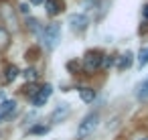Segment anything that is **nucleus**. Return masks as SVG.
<instances>
[{
	"label": "nucleus",
	"mask_w": 148,
	"mask_h": 140,
	"mask_svg": "<svg viewBox=\"0 0 148 140\" xmlns=\"http://www.w3.org/2000/svg\"><path fill=\"white\" fill-rule=\"evenodd\" d=\"M41 39H43V45H45L49 51L57 49V45H59V41H61V27H59L57 23L47 25V27L43 29V33H41Z\"/></svg>",
	"instance_id": "1"
},
{
	"label": "nucleus",
	"mask_w": 148,
	"mask_h": 140,
	"mask_svg": "<svg viewBox=\"0 0 148 140\" xmlns=\"http://www.w3.org/2000/svg\"><path fill=\"white\" fill-rule=\"evenodd\" d=\"M99 126V114L97 112H91V114H87L83 120H81V124H79V128H77V138L79 140H83V138H87L95 128Z\"/></svg>",
	"instance_id": "2"
},
{
	"label": "nucleus",
	"mask_w": 148,
	"mask_h": 140,
	"mask_svg": "<svg viewBox=\"0 0 148 140\" xmlns=\"http://www.w3.org/2000/svg\"><path fill=\"white\" fill-rule=\"evenodd\" d=\"M101 65H103V55H101V51L91 49V51L85 53V57H83V69H85V71L93 73V71H97Z\"/></svg>",
	"instance_id": "3"
},
{
	"label": "nucleus",
	"mask_w": 148,
	"mask_h": 140,
	"mask_svg": "<svg viewBox=\"0 0 148 140\" xmlns=\"http://www.w3.org/2000/svg\"><path fill=\"white\" fill-rule=\"evenodd\" d=\"M51 91H53V87L47 83V85H43V87H39L33 95H31V102H33V106H37V108H41V106H45V102H47V97L51 95Z\"/></svg>",
	"instance_id": "4"
},
{
	"label": "nucleus",
	"mask_w": 148,
	"mask_h": 140,
	"mask_svg": "<svg viewBox=\"0 0 148 140\" xmlns=\"http://www.w3.org/2000/svg\"><path fill=\"white\" fill-rule=\"evenodd\" d=\"M87 25H89V21L85 14H69V27L75 33H83L87 29Z\"/></svg>",
	"instance_id": "5"
},
{
	"label": "nucleus",
	"mask_w": 148,
	"mask_h": 140,
	"mask_svg": "<svg viewBox=\"0 0 148 140\" xmlns=\"http://www.w3.org/2000/svg\"><path fill=\"white\" fill-rule=\"evenodd\" d=\"M45 6H47V14L49 16H57L63 12L65 4H63V0H45Z\"/></svg>",
	"instance_id": "6"
},
{
	"label": "nucleus",
	"mask_w": 148,
	"mask_h": 140,
	"mask_svg": "<svg viewBox=\"0 0 148 140\" xmlns=\"http://www.w3.org/2000/svg\"><path fill=\"white\" fill-rule=\"evenodd\" d=\"M14 110H16V102H12V100H2V104H0V122L6 120L8 116H12Z\"/></svg>",
	"instance_id": "7"
},
{
	"label": "nucleus",
	"mask_w": 148,
	"mask_h": 140,
	"mask_svg": "<svg viewBox=\"0 0 148 140\" xmlns=\"http://www.w3.org/2000/svg\"><path fill=\"white\" fill-rule=\"evenodd\" d=\"M69 116V104H59L55 110H53V114H51V122H61V120H65Z\"/></svg>",
	"instance_id": "8"
},
{
	"label": "nucleus",
	"mask_w": 148,
	"mask_h": 140,
	"mask_svg": "<svg viewBox=\"0 0 148 140\" xmlns=\"http://www.w3.org/2000/svg\"><path fill=\"white\" fill-rule=\"evenodd\" d=\"M21 71H18V67L16 65H6L4 67V75H2V79H4V83H12L14 79H16V75H18Z\"/></svg>",
	"instance_id": "9"
},
{
	"label": "nucleus",
	"mask_w": 148,
	"mask_h": 140,
	"mask_svg": "<svg viewBox=\"0 0 148 140\" xmlns=\"http://www.w3.org/2000/svg\"><path fill=\"white\" fill-rule=\"evenodd\" d=\"M136 97H138L140 102H146V100H148V77L138 83V87H136Z\"/></svg>",
	"instance_id": "10"
},
{
	"label": "nucleus",
	"mask_w": 148,
	"mask_h": 140,
	"mask_svg": "<svg viewBox=\"0 0 148 140\" xmlns=\"http://www.w3.org/2000/svg\"><path fill=\"white\" fill-rule=\"evenodd\" d=\"M130 63H132V53H126V55H122V57H120V61H118V69H120V71H124V69H128V67H130Z\"/></svg>",
	"instance_id": "11"
},
{
	"label": "nucleus",
	"mask_w": 148,
	"mask_h": 140,
	"mask_svg": "<svg viewBox=\"0 0 148 140\" xmlns=\"http://www.w3.org/2000/svg\"><path fill=\"white\" fill-rule=\"evenodd\" d=\"M79 97H81L85 104H89V102H93L95 93H93V89H89V87H83V89H79Z\"/></svg>",
	"instance_id": "12"
},
{
	"label": "nucleus",
	"mask_w": 148,
	"mask_h": 140,
	"mask_svg": "<svg viewBox=\"0 0 148 140\" xmlns=\"http://www.w3.org/2000/svg\"><path fill=\"white\" fill-rule=\"evenodd\" d=\"M8 31L4 29V27H0V49H4L6 45H8Z\"/></svg>",
	"instance_id": "13"
},
{
	"label": "nucleus",
	"mask_w": 148,
	"mask_h": 140,
	"mask_svg": "<svg viewBox=\"0 0 148 140\" xmlns=\"http://www.w3.org/2000/svg\"><path fill=\"white\" fill-rule=\"evenodd\" d=\"M146 63H148V49H142V51H140V55H138V65H140V67H144Z\"/></svg>",
	"instance_id": "14"
},
{
	"label": "nucleus",
	"mask_w": 148,
	"mask_h": 140,
	"mask_svg": "<svg viewBox=\"0 0 148 140\" xmlns=\"http://www.w3.org/2000/svg\"><path fill=\"white\" fill-rule=\"evenodd\" d=\"M25 77H27L29 81H35V79L39 77V73H37V69H35V67H29V69L25 71Z\"/></svg>",
	"instance_id": "15"
},
{
	"label": "nucleus",
	"mask_w": 148,
	"mask_h": 140,
	"mask_svg": "<svg viewBox=\"0 0 148 140\" xmlns=\"http://www.w3.org/2000/svg\"><path fill=\"white\" fill-rule=\"evenodd\" d=\"M67 69H69L71 73H77V71H79V63H77V61H71V63H67Z\"/></svg>",
	"instance_id": "16"
},
{
	"label": "nucleus",
	"mask_w": 148,
	"mask_h": 140,
	"mask_svg": "<svg viewBox=\"0 0 148 140\" xmlns=\"http://www.w3.org/2000/svg\"><path fill=\"white\" fill-rule=\"evenodd\" d=\"M47 132V126H35L31 128V134H45Z\"/></svg>",
	"instance_id": "17"
},
{
	"label": "nucleus",
	"mask_w": 148,
	"mask_h": 140,
	"mask_svg": "<svg viewBox=\"0 0 148 140\" xmlns=\"http://www.w3.org/2000/svg\"><path fill=\"white\" fill-rule=\"evenodd\" d=\"M29 25H31L29 29H31L33 33H35V31H41V27H39V21H33V19H31V21H29Z\"/></svg>",
	"instance_id": "18"
},
{
	"label": "nucleus",
	"mask_w": 148,
	"mask_h": 140,
	"mask_svg": "<svg viewBox=\"0 0 148 140\" xmlns=\"http://www.w3.org/2000/svg\"><path fill=\"white\" fill-rule=\"evenodd\" d=\"M21 12H29V6L27 4H21Z\"/></svg>",
	"instance_id": "19"
},
{
	"label": "nucleus",
	"mask_w": 148,
	"mask_h": 140,
	"mask_svg": "<svg viewBox=\"0 0 148 140\" xmlns=\"http://www.w3.org/2000/svg\"><path fill=\"white\" fill-rule=\"evenodd\" d=\"M144 16H146V19H148V4H146V6H144Z\"/></svg>",
	"instance_id": "20"
},
{
	"label": "nucleus",
	"mask_w": 148,
	"mask_h": 140,
	"mask_svg": "<svg viewBox=\"0 0 148 140\" xmlns=\"http://www.w3.org/2000/svg\"><path fill=\"white\" fill-rule=\"evenodd\" d=\"M33 4H41V2H45V0H31Z\"/></svg>",
	"instance_id": "21"
},
{
	"label": "nucleus",
	"mask_w": 148,
	"mask_h": 140,
	"mask_svg": "<svg viewBox=\"0 0 148 140\" xmlns=\"http://www.w3.org/2000/svg\"><path fill=\"white\" fill-rule=\"evenodd\" d=\"M142 140H148V138H142Z\"/></svg>",
	"instance_id": "22"
}]
</instances>
